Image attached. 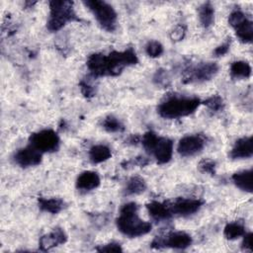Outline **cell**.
<instances>
[{"mask_svg":"<svg viewBox=\"0 0 253 253\" xmlns=\"http://www.w3.org/2000/svg\"><path fill=\"white\" fill-rule=\"evenodd\" d=\"M78 21L71 1H50L49 17L46 22V28L49 32H57L62 29L66 23Z\"/></svg>","mask_w":253,"mask_h":253,"instance_id":"5","label":"cell"},{"mask_svg":"<svg viewBox=\"0 0 253 253\" xmlns=\"http://www.w3.org/2000/svg\"><path fill=\"white\" fill-rule=\"evenodd\" d=\"M137 211L138 206L135 203H126L121 208L120 214L116 219L119 231L129 238L145 235L151 230V223L142 220Z\"/></svg>","mask_w":253,"mask_h":253,"instance_id":"2","label":"cell"},{"mask_svg":"<svg viewBox=\"0 0 253 253\" xmlns=\"http://www.w3.org/2000/svg\"><path fill=\"white\" fill-rule=\"evenodd\" d=\"M244 233H245V227L241 222H238V221L227 223L223 229L224 237L229 240L239 238L243 236Z\"/></svg>","mask_w":253,"mask_h":253,"instance_id":"24","label":"cell"},{"mask_svg":"<svg viewBox=\"0 0 253 253\" xmlns=\"http://www.w3.org/2000/svg\"><path fill=\"white\" fill-rule=\"evenodd\" d=\"M100 185V177L94 171H84L76 179V188L80 191H91Z\"/></svg>","mask_w":253,"mask_h":253,"instance_id":"16","label":"cell"},{"mask_svg":"<svg viewBox=\"0 0 253 253\" xmlns=\"http://www.w3.org/2000/svg\"><path fill=\"white\" fill-rule=\"evenodd\" d=\"M192 236L185 231H175L164 236H156L152 242L151 247L160 249L164 247L174 249H186L192 244Z\"/></svg>","mask_w":253,"mask_h":253,"instance_id":"8","label":"cell"},{"mask_svg":"<svg viewBox=\"0 0 253 253\" xmlns=\"http://www.w3.org/2000/svg\"><path fill=\"white\" fill-rule=\"evenodd\" d=\"M67 241L65 231L60 227H55L47 234L42 235L39 240V247L42 251H48Z\"/></svg>","mask_w":253,"mask_h":253,"instance_id":"13","label":"cell"},{"mask_svg":"<svg viewBox=\"0 0 253 253\" xmlns=\"http://www.w3.org/2000/svg\"><path fill=\"white\" fill-rule=\"evenodd\" d=\"M111 156H112L111 149L104 144L93 145L89 150V159L94 164L102 163L108 160L109 158H111Z\"/></svg>","mask_w":253,"mask_h":253,"instance_id":"19","label":"cell"},{"mask_svg":"<svg viewBox=\"0 0 253 253\" xmlns=\"http://www.w3.org/2000/svg\"><path fill=\"white\" fill-rule=\"evenodd\" d=\"M42 153L35 148L33 145L29 144L28 146L19 149L14 154V161L16 164L23 168L37 166L42 162Z\"/></svg>","mask_w":253,"mask_h":253,"instance_id":"10","label":"cell"},{"mask_svg":"<svg viewBox=\"0 0 253 253\" xmlns=\"http://www.w3.org/2000/svg\"><path fill=\"white\" fill-rule=\"evenodd\" d=\"M139 140H140V136L137 135V134H132V135L127 139L128 143H130V144H136Z\"/></svg>","mask_w":253,"mask_h":253,"instance_id":"37","label":"cell"},{"mask_svg":"<svg viewBox=\"0 0 253 253\" xmlns=\"http://www.w3.org/2000/svg\"><path fill=\"white\" fill-rule=\"evenodd\" d=\"M198 168L202 173L210 174V175L213 176V175H215L216 164L212 159L206 158V159H203V160L200 161V163L198 165Z\"/></svg>","mask_w":253,"mask_h":253,"instance_id":"28","label":"cell"},{"mask_svg":"<svg viewBox=\"0 0 253 253\" xmlns=\"http://www.w3.org/2000/svg\"><path fill=\"white\" fill-rule=\"evenodd\" d=\"M231 179L238 189L247 193H252V169L235 172Z\"/></svg>","mask_w":253,"mask_h":253,"instance_id":"17","label":"cell"},{"mask_svg":"<svg viewBox=\"0 0 253 253\" xmlns=\"http://www.w3.org/2000/svg\"><path fill=\"white\" fill-rule=\"evenodd\" d=\"M96 250L99 252H122L123 248L119 243L111 242L108 244L100 245L99 247L96 248Z\"/></svg>","mask_w":253,"mask_h":253,"instance_id":"33","label":"cell"},{"mask_svg":"<svg viewBox=\"0 0 253 253\" xmlns=\"http://www.w3.org/2000/svg\"><path fill=\"white\" fill-rule=\"evenodd\" d=\"M236 37L240 42L245 43L252 42L253 40V23L250 19L246 18L242 23L234 28Z\"/></svg>","mask_w":253,"mask_h":253,"instance_id":"20","label":"cell"},{"mask_svg":"<svg viewBox=\"0 0 253 253\" xmlns=\"http://www.w3.org/2000/svg\"><path fill=\"white\" fill-rule=\"evenodd\" d=\"M153 79L159 85H167V81L169 80V78L167 76V73H166V70H163V69L157 70Z\"/></svg>","mask_w":253,"mask_h":253,"instance_id":"35","label":"cell"},{"mask_svg":"<svg viewBox=\"0 0 253 253\" xmlns=\"http://www.w3.org/2000/svg\"><path fill=\"white\" fill-rule=\"evenodd\" d=\"M205 146V139L199 134L186 135L178 143V152L181 156L190 157L198 154Z\"/></svg>","mask_w":253,"mask_h":253,"instance_id":"11","label":"cell"},{"mask_svg":"<svg viewBox=\"0 0 253 253\" xmlns=\"http://www.w3.org/2000/svg\"><path fill=\"white\" fill-rule=\"evenodd\" d=\"M253 155V138L252 136H244L236 140L229 156L232 159H245Z\"/></svg>","mask_w":253,"mask_h":253,"instance_id":"14","label":"cell"},{"mask_svg":"<svg viewBox=\"0 0 253 253\" xmlns=\"http://www.w3.org/2000/svg\"><path fill=\"white\" fill-rule=\"evenodd\" d=\"M201 105L197 97L170 96L162 101L157 107V113L164 119H178L193 114Z\"/></svg>","mask_w":253,"mask_h":253,"instance_id":"3","label":"cell"},{"mask_svg":"<svg viewBox=\"0 0 253 253\" xmlns=\"http://www.w3.org/2000/svg\"><path fill=\"white\" fill-rule=\"evenodd\" d=\"M199 19L204 28L211 27L214 22V8L210 2L203 3L199 8Z\"/></svg>","mask_w":253,"mask_h":253,"instance_id":"23","label":"cell"},{"mask_svg":"<svg viewBox=\"0 0 253 253\" xmlns=\"http://www.w3.org/2000/svg\"><path fill=\"white\" fill-rule=\"evenodd\" d=\"M83 4L92 12L100 26L107 32H114L117 28V13L112 5L101 0H87Z\"/></svg>","mask_w":253,"mask_h":253,"instance_id":"6","label":"cell"},{"mask_svg":"<svg viewBox=\"0 0 253 253\" xmlns=\"http://www.w3.org/2000/svg\"><path fill=\"white\" fill-rule=\"evenodd\" d=\"M246 18H247V16L245 15V13L242 12L241 10L237 9L230 13V15L228 17V24L234 29L236 26H238L240 23H242Z\"/></svg>","mask_w":253,"mask_h":253,"instance_id":"30","label":"cell"},{"mask_svg":"<svg viewBox=\"0 0 253 253\" xmlns=\"http://www.w3.org/2000/svg\"><path fill=\"white\" fill-rule=\"evenodd\" d=\"M218 72V65L215 62H201L197 65L186 68L183 72V83H202L211 80Z\"/></svg>","mask_w":253,"mask_h":253,"instance_id":"7","label":"cell"},{"mask_svg":"<svg viewBox=\"0 0 253 253\" xmlns=\"http://www.w3.org/2000/svg\"><path fill=\"white\" fill-rule=\"evenodd\" d=\"M79 88H80V91H81L82 95L87 99L93 98L96 94V88L86 79L80 80Z\"/></svg>","mask_w":253,"mask_h":253,"instance_id":"29","label":"cell"},{"mask_svg":"<svg viewBox=\"0 0 253 253\" xmlns=\"http://www.w3.org/2000/svg\"><path fill=\"white\" fill-rule=\"evenodd\" d=\"M145 51L150 57H158L163 53V45L157 41H150L145 46Z\"/></svg>","mask_w":253,"mask_h":253,"instance_id":"27","label":"cell"},{"mask_svg":"<svg viewBox=\"0 0 253 253\" xmlns=\"http://www.w3.org/2000/svg\"><path fill=\"white\" fill-rule=\"evenodd\" d=\"M102 126H103V128L106 131L112 132V133L122 132L125 129V126L122 124V122L118 118H116V117H114L112 115L107 116L106 118L103 119Z\"/></svg>","mask_w":253,"mask_h":253,"instance_id":"25","label":"cell"},{"mask_svg":"<svg viewBox=\"0 0 253 253\" xmlns=\"http://www.w3.org/2000/svg\"><path fill=\"white\" fill-rule=\"evenodd\" d=\"M148 162H149V160L146 157L138 156V157H135L134 159L124 162L122 165L124 167H128V166H133V165L134 166H145L148 164Z\"/></svg>","mask_w":253,"mask_h":253,"instance_id":"34","label":"cell"},{"mask_svg":"<svg viewBox=\"0 0 253 253\" xmlns=\"http://www.w3.org/2000/svg\"><path fill=\"white\" fill-rule=\"evenodd\" d=\"M30 144L42 152H53L59 147V137L57 133L50 129H42L34 132L29 137Z\"/></svg>","mask_w":253,"mask_h":253,"instance_id":"9","label":"cell"},{"mask_svg":"<svg viewBox=\"0 0 253 253\" xmlns=\"http://www.w3.org/2000/svg\"><path fill=\"white\" fill-rule=\"evenodd\" d=\"M146 190V182L143 178L133 176L129 178L124 189L125 196H133L143 193Z\"/></svg>","mask_w":253,"mask_h":253,"instance_id":"21","label":"cell"},{"mask_svg":"<svg viewBox=\"0 0 253 253\" xmlns=\"http://www.w3.org/2000/svg\"><path fill=\"white\" fill-rule=\"evenodd\" d=\"M38 205L41 211L49 212L52 214L58 213L64 208V202L57 198H50V199L39 198Z\"/></svg>","mask_w":253,"mask_h":253,"instance_id":"18","label":"cell"},{"mask_svg":"<svg viewBox=\"0 0 253 253\" xmlns=\"http://www.w3.org/2000/svg\"><path fill=\"white\" fill-rule=\"evenodd\" d=\"M251 66L247 61L237 60L230 66V75L234 79H247L251 76Z\"/></svg>","mask_w":253,"mask_h":253,"instance_id":"22","label":"cell"},{"mask_svg":"<svg viewBox=\"0 0 253 253\" xmlns=\"http://www.w3.org/2000/svg\"><path fill=\"white\" fill-rule=\"evenodd\" d=\"M146 209L149 215L156 221L168 220L173 215L171 211V206L168 203L153 201L146 205Z\"/></svg>","mask_w":253,"mask_h":253,"instance_id":"15","label":"cell"},{"mask_svg":"<svg viewBox=\"0 0 253 253\" xmlns=\"http://www.w3.org/2000/svg\"><path fill=\"white\" fill-rule=\"evenodd\" d=\"M137 55L132 48L123 51L114 50L109 54L93 53L87 59V68L94 77L117 76L126 66L136 64Z\"/></svg>","mask_w":253,"mask_h":253,"instance_id":"1","label":"cell"},{"mask_svg":"<svg viewBox=\"0 0 253 253\" xmlns=\"http://www.w3.org/2000/svg\"><path fill=\"white\" fill-rule=\"evenodd\" d=\"M141 143L145 151L154 156L157 163L165 164L171 160L173 154V141L170 138L157 136L154 131L149 130L143 134Z\"/></svg>","mask_w":253,"mask_h":253,"instance_id":"4","label":"cell"},{"mask_svg":"<svg viewBox=\"0 0 253 253\" xmlns=\"http://www.w3.org/2000/svg\"><path fill=\"white\" fill-rule=\"evenodd\" d=\"M204 104L212 113H218L224 109V102L219 95H212L209 97Z\"/></svg>","mask_w":253,"mask_h":253,"instance_id":"26","label":"cell"},{"mask_svg":"<svg viewBox=\"0 0 253 253\" xmlns=\"http://www.w3.org/2000/svg\"><path fill=\"white\" fill-rule=\"evenodd\" d=\"M252 232H248V233H244L243 235V240H242V249L244 250H248V251H252L253 247H252Z\"/></svg>","mask_w":253,"mask_h":253,"instance_id":"36","label":"cell"},{"mask_svg":"<svg viewBox=\"0 0 253 253\" xmlns=\"http://www.w3.org/2000/svg\"><path fill=\"white\" fill-rule=\"evenodd\" d=\"M185 35H186V27L180 24L174 27V29L170 32V39L172 41L178 42L183 40L185 38Z\"/></svg>","mask_w":253,"mask_h":253,"instance_id":"31","label":"cell"},{"mask_svg":"<svg viewBox=\"0 0 253 253\" xmlns=\"http://www.w3.org/2000/svg\"><path fill=\"white\" fill-rule=\"evenodd\" d=\"M230 44H231V39L227 38L221 44H219L218 46H216L213 50V54L215 56H223L224 54H226L230 48Z\"/></svg>","mask_w":253,"mask_h":253,"instance_id":"32","label":"cell"},{"mask_svg":"<svg viewBox=\"0 0 253 253\" xmlns=\"http://www.w3.org/2000/svg\"><path fill=\"white\" fill-rule=\"evenodd\" d=\"M204 202L197 199L178 198L173 204H170L173 214L180 216H189L197 212L203 206Z\"/></svg>","mask_w":253,"mask_h":253,"instance_id":"12","label":"cell"}]
</instances>
